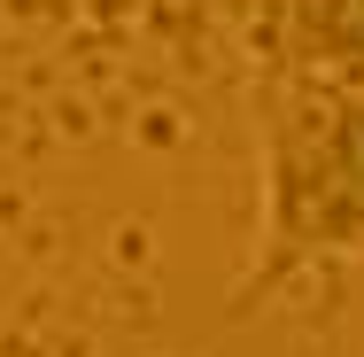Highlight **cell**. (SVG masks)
Returning a JSON list of instances; mask_svg holds the SVG:
<instances>
[{
	"mask_svg": "<svg viewBox=\"0 0 364 357\" xmlns=\"http://www.w3.org/2000/svg\"><path fill=\"white\" fill-rule=\"evenodd\" d=\"M364 257V93L272 71L256 86V249L232 311Z\"/></svg>",
	"mask_w": 364,
	"mask_h": 357,
	"instance_id": "obj_1",
	"label": "cell"
},
{
	"mask_svg": "<svg viewBox=\"0 0 364 357\" xmlns=\"http://www.w3.org/2000/svg\"><path fill=\"white\" fill-rule=\"evenodd\" d=\"M264 55L287 78H326L364 93V0H272Z\"/></svg>",
	"mask_w": 364,
	"mask_h": 357,
	"instance_id": "obj_2",
	"label": "cell"
}]
</instances>
